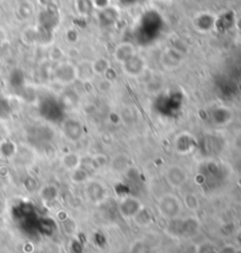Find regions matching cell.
<instances>
[{
    "label": "cell",
    "instance_id": "6da1fadb",
    "mask_svg": "<svg viewBox=\"0 0 241 253\" xmlns=\"http://www.w3.org/2000/svg\"><path fill=\"white\" fill-rule=\"evenodd\" d=\"M200 228V220L196 215L179 217L168 220L169 233L179 237H192L198 233Z\"/></svg>",
    "mask_w": 241,
    "mask_h": 253
},
{
    "label": "cell",
    "instance_id": "7a4b0ae2",
    "mask_svg": "<svg viewBox=\"0 0 241 253\" xmlns=\"http://www.w3.org/2000/svg\"><path fill=\"white\" fill-rule=\"evenodd\" d=\"M182 208H184V205H182L181 199L177 194L173 193L162 194L161 197H159L157 203L158 211L166 220H171V219L179 217L182 212Z\"/></svg>",
    "mask_w": 241,
    "mask_h": 253
},
{
    "label": "cell",
    "instance_id": "3957f363",
    "mask_svg": "<svg viewBox=\"0 0 241 253\" xmlns=\"http://www.w3.org/2000/svg\"><path fill=\"white\" fill-rule=\"evenodd\" d=\"M52 77L57 84H60L63 86H70L72 85L77 79V67L76 64L72 61H59L54 66L53 72H52Z\"/></svg>",
    "mask_w": 241,
    "mask_h": 253
},
{
    "label": "cell",
    "instance_id": "277c9868",
    "mask_svg": "<svg viewBox=\"0 0 241 253\" xmlns=\"http://www.w3.org/2000/svg\"><path fill=\"white\" fill-rule=\"evenodd\" d=\"M84 194L87 202L91 203L92 205H100L106 200L109 192H107V187L105 186L103 181L91 178L84 184Z\"/></svg>",
    "mask_w": 241,
    "mask_h": 253
},
{
    "label": "cell",
    "instance_id": "5b68a950",
    "mask_svg": "<svg viewBox=\"0 0 241 253\" xmlns=\"http://www.w3.org/2000/svg\"><path fill=\"white\" fill-rule=\"evenodd\" d=\"M163 177H165L166 183L172 189H181L188 180V173L186 169H184L182 166L177 164L169 165L165 169Z\"/></svg>",
    "mask_w": 241,
    "mask_h": 253
},
{
    "label": "cell",
    "instance_id": "8992f818",
    "mask_svg": "<svg viewBox=\"0 0 241 253\" xmlns=\"http://www.w3.org/2000/svg\"><path fill=\"white\" fill-rule=\"evenodd\" d=\"M122 72L129 78H139L146 72L147 61L141 54L135 53L131 59L121 65Z\"/></svg>",
    "mask_w": 241,
    "mask_h": 253
},
{
    "label": "cell",
    "instance_id": "52a82bcc",
    "mask_svg": "<svg viewBox=\"0 0 241 253\" xmlns=\"http://www.w3.org/2000/svg\"><path fill=\"white\" fill-rule=\"evenodd\" d=\"M185 53L175 47H166L160 55V63L165 70H177L184 64Z\"/></svg>",
    "mask_w": 241,
    "mask_h": 253
},
{
    "label": "cell",
    "instance_id": "ba28073f",
    "mask_svg": "<svg viewBox=\"0 0 241 253\" xmlns=\"http://www.w3.org/2000/svg\"><path fill=\"white\" fill-rule=\"evenodd\" d=\"M144 204L141 202L140 199L137 198V197H133V196H127L125 198H122L120 200L118 210H119V213L121 215L122 218L127 219H133L137 215L141 210L144 209Z\"/></svg>",
    "mask_w": 241,
    "mask_h": 253
},
{
    "label": "cell",
    "instance_id": "9c48e42d",
    "mask_svg": "<svg viewBox=\"0 0 241 253\" xmlns=\"http://www.w3.org/2000/svg\"><path fill=\"white\" fill-rule=\"evenodd\" d=\"M63 134L66 140L77 143L84 135V126L77 119H67L63 124Z\"/></svg>",
    "mask_w": 241,
    "mask_h": 253
},
{
    "label": "cell",
    "instance_id": "30bf717a",
    "mask_svg": "<svg viewBox=\"0 0 241 253\" xmlns=\"http://www.w3.org/2000/svg\"><path fill=\"white\" fill-rule=\"evenodd\" d=\"M135 53H138L137 48H135V46L133 45L132 42H120V44L117 45V47L114 48L113 58L117 63L122 65L128 59H131Z\"/></svg>",
    "mask_w": 241,
    "mask_h": 253
},
{
    "label": "cell",
    "instance_id": "8fae6325",
    "mask_svg": "<svg viewBox=\"0 0 241 253\" xmlns=\"http://www.w3.org/2000/svg\"><path fill=\"white\" fill-rule=\"evenodd\" d=\"M173 146H174V150L177 151V153L188 154L196 149V140H194V137H192L190 133L184 132V133L179 134L175 138Z\"/></svg>",
    "mask_w": 241,
    "mask_h": 253
},
{
    "label": "cell",
    "instance_id": "7c38bea8",
    "mask_svg": "<svg viewBox=\"0 0 241 253\" xmlns=\"http://www.w3.org/2000/svg\"><path fill=\"white\" fill-rule=\"evenodd\" d=\"M77 67V79L82 83H88L94 78V71L92 66V60L82 59L78 64H76Z\"/></svg>",
    "mask_w": 241,
    "mask_h": 253
},
{
    "label": "cell",
    "instance_id": "4fadbf2b",
    "mask_svg": "<svg viewBox=\"0 0 241 253\" xmlns=\"http://www.w3.org/2000/svg\"><path fill=\"white\" fill-rule=\"evenodd\" d=\"M40 199L44 204H52L59 197V189L54 184H47L41 186L38 191Z\"/></svg>",
    "mask_w": 241,
    "mask_h": 253
},
{
    "label": "cell",
    "instance_id": "5bb4252c",
    "mask_svg": "<svg viewBox=\"0 0 241 253\" xmlns=\"http://www.w3.org/2000/svg\"><path fill=\"white\" fill-rule=\"evenodd\" d=\"M81 159L82 156H80L79 153L77 152H67L65 153L63 157H61V165L65 169L71 172L73 169H78L79 166H81Z\"/></svg>",
    "mask_w": 241,
    "mask_h": 253
},
{
    "label": "cell",
    "instance_id": "9a60e30c",
    "mask_svg": "<svg viewBox=\"0 0 241 253\" xmlns=\"http://www.w3.org/2000/svg\"><path fill=\"white\" fill-rule=\"evenodd\" d=\"M129 165H131V159L125 153L117 154L111 159V166L116 172H125L129 169Z\"/></svg>",
    "mask_w": 241,
    "mask_h": 253
},
{
    "label": "cell",
    "instance_id": "2e32d148",
    "mask_svg": "<svg viewBox=\"0 0 241 253\" xmlns=\"http://www.w3.org/2000/svg\"><path fill=\"white\" fill-rule=\"evenodd\" d=\"M70 179L73 184L77 185H84L86 181L91 179V171L87 169L82 168V166H79L78 169H73V171L70 172Z\"/></svg>",
    "mask_w": 241,
    "mask_h": 253
},
{
    "label": "cell",
    "instance_id": "e0dca14e",
    "mask_svg": "<svg viewBox=\"0 0 241 253\" xmlns=\"http://www.w3.org/2000/svg\"><path fill=\"white\" fill-rule=\"evenodd\" d=\"M92 66H93V71L95 76L104 77L111 71V63L107 58L99 57L97 59L92 60Z\"/></svg>",
    "mask_w": 241,
    "mask_h": 253
},
{
    "label": "cell",
    "instance_id": "ac0fdd59",
    "mask_svg": "<svg viewBox=\"0 0 241 253\" xmlns=\"http://www.w3.org/2000/svg\"><path fill=\"white\" fill-rule=\"evenodd\" d=\"M181 202L182 205H184L190 212H197L200 208L199 197H198L194 192H191V191H188V192L184 194Z\"/></svg>",
    "mask_w": 241,
    "mask_h": 253
},
{
    "label": "cell",
    "instance_id": "d6986e66",
    "mask_svg": "<svg viewBox=\"0 0 241 253\" xmlns=\"http://www.w3.org/2000/svg\"><path fill=\"white\" fill-rule=\"evenodd\" d=\"M132 220H134L135 224L140 225V226H147V225L152 224L153 215H152V213H151L150 210H147L144 206V209L141 210V211L132 219Z\"/></svg>",
    "mask_w": 241,
    "mask_h": 253
},
{
    "label": "cell",
    "instance_id": "ffe728a7",
    "mask_svg": "<svg viewBox=\"0 0 241 253\" xmlns=\"http://www.w3.org/2000/svg\"><path fill=\"white\" fill-rule=\"evenodd\" d=\"M15 153H17V147L10 141H6V143L0 145V156H1V158H12V157L15 156Z\"/></svg>",
    "mask_w": 241,
    "mask_h": 253
},
{
    "label": "cell",
    "instance_id": "44dd1931",
    "mask_svg": "<svg viewBox=\"0 0 241 253\" xmlns=\"http://www.w3.org/2000/svg\"><path fill=\"white\" fill-rule=\"evenodd\" d=\"M131 253H151V250L146 243L138 240L137 243H134L132 245Z\"/></svg>",
    "mask_w": 241,
    "mask_h": 253
},
{
    "label": "cell",
    "instance_id": "7402d4cb",
    "mask_svg": "<svg viewBox=\"0 0 241 253\" xmlns=\"http://www.w3.org/2000/svg\"><path fill=\"white\" fill-rule=\"evenodd\" d=\"M25 189H26L29 192H35V191L38 190L39 183L36 178L33 177H27L25 179Z\"/></svg>",
    "mask_w": 241,
    "mask_h": 253
},
{
    "label": "cell",
    "instance_id": "603a6c76",
    "mask_svg": "<svg viewBox=\"0 0 241 253\" xmlns=\"http://www.w3.org/2000/svg\"><path fill=\"white\" fill-rule=\"evenodd\" d=\"M10 113V109H8V104H6L2 99H0V118H6L8 117Z\"/></svg>",
    "mask_w": 241,
    "mask_h": 253
},
{
    "label": "cell",
    "instance_id": "cb8c5ba5",
    "mask_svg": "<svg viewBox=\"0 0 241 253\" xmlns=\"http://www.w3.org/2000/svg\"><path fill=\"white\" fill-rule=\"evenodd\" d=\"M234 147H236L238 151H241V132H239V133L236 135V138H234Z\"/></svg>",
    "mask_w": 241,
    "mask_h": 253
},
{
    "label": "cell",
    "instance_id": "d4e9b609",
    "mask_svg": "<svg viewBox=\"0 0 241 253\" xmlns=\"http://www.w3.org/2000/svg\"><path fill=\"white\" fill-rule=\"evenodd\" d=\"M219 253H237V250L233 248L232 245H227V246H224Z\"/></svg>",
    "mask_w": 241,
    "mask_h": 253
},
{
    "label": "cell",
    "instance_id": "484cf974",
    "mask_svg": "<svg viewBox=\"0 0 241 253\" xmlns=\"http://www.w3.org/2000/svg\"><path fill=\"white\" fill-rule=\"evenodd\" d=\"M4 210H5V204H4V202H2L1 199H0V214H1L2 212H4Z\"/></svg>",
    "mask_w": 241,
    "mask_h": 253
},
{
    "label": "cell",
    "instance_id": "4316f807",
    "mask_svg": "<svg viewBox=\"0 0 241 253\" xmlns=\"http://www.w3.org/2000/svg\"><path fill=\"white\" fill-rule=\"evenodd\" d=\"M237 26H238V29H239V30L241 31V18H240L239 20L237 21Z\"/></svg>",
    "mask_w": 241,
    "mask_h": 253
}]
</instances>
